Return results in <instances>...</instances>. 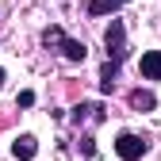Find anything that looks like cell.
I'll list each match as a JSON object with an SVG mask.
<instances>
[{"label": "cell", "mask_w": 161, "mask_h": 161, "mask_svg": "<svg viewBox=\"0 0 161 161\" xmlns=\"http://www.w3.org/2000/svg\"><path fill=\"white\" fill-rule=\"evenodd\" d=\"M138 73H142V80H161V50H146L138 62Z\"/></svg>", "instance_id": "cell-5"}, {"label": "cell", "mask_w": 161, "mask_h": 161, "mask_svg": "<svg viewBox=\"0 0 161 161\" xmlns=\"http://www.w3.org/2000/svg\"><path fill=\"white\" fill-rule=\"evenodd\" d=\"M104 46H108V58H104V65H100V92L111 96L115 92V80H119V69H123L127 62V23L123 19H111V23L104 27Z\"/></svg>", "instance_id": "cell-1"}, {"label": "cell", "mask_w": 161, "mask_h": 161, "mask_svg": "<svg viewBox=\"0 0 161 161\" xmlns=\"http://www.w3.org/2000/svg\"><path fill=\"white\" fill-rule=\"evenodd\" d=\"M38 42H42L46 50H54V54H62L65 62H85V58H88V46L80 42V38H69L58 23H50L42 35H38Z\"/></svg>", "instance_id": "cell-2"}, {"label": "cell", "mask_w": 161, "mask_h": 161, "mask_svg": "<svg viewBox=\"0 0 161 161\" xmlns=\"http://www.w3.org/2000/svg\"><path fill=\"white\" fill-rule=\"evenodd\" d=\"M77 150H80V157H85V161H92V157H96V138H92V130H85V134H80Z\"/></svg>", "instance_id": "cell-9"}, {"label": "cell", "mask_w": 161, "mask_h": 161, "mask_svg": "<svg viewBox=\"0 0 161 161\" xmlns=\"http://www.w3.org/2000/svg\"><path fill=\"white\" fill-rule=\"evenodd\" d=\"M15 108H35V92H31V88H23V92L15 96Z\"/></svg>", "instance_id": "cell-10"}, {"label": "cell", "mask_w": 161, "mask_h": 161, "mask_svg": "<svg viewBox=\"0 0 161 161\" xmlns=\"http://www.w3.org/2000/svg\"><path fill=\"white\" fill-rule=\"evenodd\" d=\"M130 0H88V15L100 19V15H115L119 8H127Z\"/></svg>", "instance_id": "cell-8"}, {"label": "cell", "mask_w": 161, "mask_h": 161, "mask_svg": "<svg viewBox=\"0 0 161 161\" xmlns=\"http://www.w3.org/2000/svg\"><path fill=\"white\" fill-rule=\"evenodd\" d=\"M0 88H4V69H0Z\"/></svg>", "instance_id": "cell-11"}, {"label": "cell", "mask_w": 161, "mask_h": 161, "mask_svg": "<svg viewBox=\"0 0 161 161\" xmlns=\"http://www.w3.org/2000/svg\"><path fill=\"white\" fill-rule=\"evenodd\" d=\"M127 104H130V111H153V108H157V96H153L150 88H134V92L127 96Z\"/></svg>", "instance_id": "cell-7"}, {"label": "cell", "mask_w": 161, "mask_h": 161, "mask_svg": "<svg viewBox=\"0 0 161 161\" xmlns=\"http://www.w3.org/2000/svg\"><path fill=\"white\" fill-rule=\"evenodd\" d=\"M69 119H73V127H80V123H92V127H100L108 119V108L100 104V100H80V104L69 111Z\"/></svg>", "instance_id": "cell-4"}, {"label": "cell", "mask_w": 161, "mask_h": 161, "mask_svg": "<svg viewBox=\"0 0 161 161\" xmlns=\"http://www.w3.org/2000/svg\"><path fill=\"white\" fill-rule=\"evenodd\" d=\"M12 153H15V161H35V153H38V138H35V134H19L15 142H12Z\"/></svg>", "instance_id": "cell-6"}, {"label": "cell", "mask_w": 161, "mask_h": 161, "mask_svg": "<svg viewBox=\"0 0 161 161\" xmlns=\"http://www.w3.org/2000/svg\"><path fill=\"white\" fill-rule=\"evenodd\" d=\"M150 138L146 134H134V130H123L115 138V153H119V161H142L146 153H150Z\"/></svg>", "instance_id": "cell-3"}]
</instances>
